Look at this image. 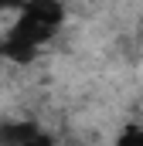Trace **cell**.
<instances>
[{
	"instance_id": "cell-1",
	"label": "cell",
	"mask_w": 143,
	"mask_h": 146,
	"mask_svg": "<svg viewBox=\"0 0 143 146\" xmlns=\"http://www.w3.org/2000/svg\"><path fill=\"white\" fill-rule=\"evenodd\" d=\"M37 133L34 122H3L0 126V146H27Z\"/></svg>"
},
{
	"instance_id": "cell-2",
	"label": "cell",
	"mask_w": 143,
	"mask_h": 146,
	"mask_svg": "<svg viewBox=\"0 0 143 146\" xmlns=\"http://www.w3.org/2000/svg\"><path fill=\"white\" fill-rule=\"evenodd\" d=\"M119 146H143V129H133V133H126V136L119 139Z\"/></svg>"
},
{
	"instance_id": "cell-3",
	"label": "cell",
	"mask_w": 143,
	"mask_h": 146,
	"mask_svg": "<svg viewBox=\"0 0 143 146\" xmlns=\"http://www.w3.org/2000/svg\"><path fill=\"white\" fill-rule=\"evenodd\" d=\"M27 146H55V143H51V139H44V136H34Z\"/></svg>"
}]
</instances>
